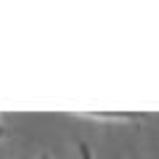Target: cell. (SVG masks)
<instances>
[{
    "instance_id": "obj_1",
    "label": "cell",
    "mask_w": 159,
    "mask_h": 159,
    "mask_svg": "<svg viewBox=\"0 0 159 159\" xmlns=\"http://www.w3.org/2000/svg\"><path fill=\"white\" fill-rule=\"evenodd\" d=\"M77 154H80V159H96V154H93V148L88 146L85 141H80V143H77Z\"/></svg>"
},
{
    "instance_id": "obj_2",
    "label": "cell",
    "mask_w": 159,
    "mask_h": 159,
    "mask_svg": "<svg viewBox=\"0 0 159 159\" xmlns=\"http://www.w3.org/2000/svg\"><path fill=\"white\" fill-rule=\"evenodd\" d=\"M6 133H8V130H6V125L0 122V138H6Z\"/></svg>"
},
{
    "instance_id": "obj_3",
    "label": "cell",
    "mask_w": 159,
    "mask_h": 159,
    "mask_svg": "<svg viewBox=\"0 0 159 159\" xmlns=\"http://www.w3.org/2000/svg\"><path fill=\"white\" fill-rule=\"evenodd\" d=\"M37 159H53V157H51V154H40Z\"/></svg>"
}]
</instances>
